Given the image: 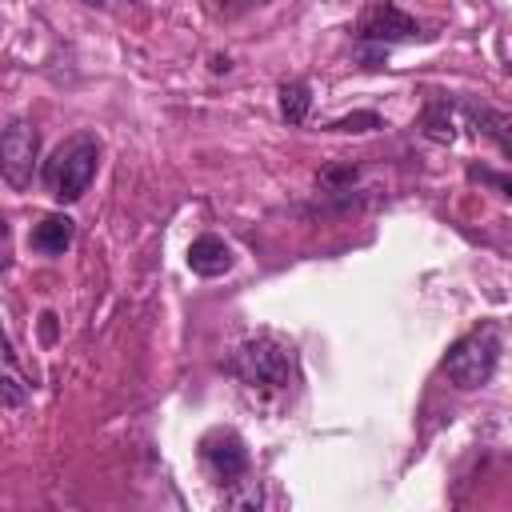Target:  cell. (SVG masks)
<instances>
[{
  "label": "cell",
  "instance_id": "cell-1",
  "mask_svg": "<svg viewBox=\"0 0 512 512\" xmlns=\"http://www.w3.org/2000/svg\"><path fill=\"white\" fill-rule=\"evenodd\" d=\"M496 360H500V324L496 320H484L480 328H472L468 336H460L448 356H444V372L456 388H480L492 380L496 372Z\"/></svg>",
  "mask_w": 512,
  "mask_h": 512
},
{
  "label": "cell",
  "instance_id": "cell-2",
  "mask_svg": "<svg viewBox=\"0 0 512 512\" xmlns=\"http://www.w3.org/2000/svg\"><path fill=\"white\" fill-rule=\"evenodd\" d=\"M96 164H100V144H96V136L80 132L64 148H56L44 180H48V188H52V196L60 204H72V200H80L88 192V184L96 176Z\"/></svg>",
  "mask_w": 512,
  "mask_h": 512
},
{
  "label": "cell",
  "instance_id": "cell-3",
  "mask_svg": "<svg viewBox=\"0 0 512 512\" xmlns=\"http://www.w3.org/2000/svg\"><path fill=\"white\" fill-rule=\"evenodd\" d=\"M232 372L244 380V384H260V388H280L288 384V372H292V356L284 344H276L272 336H256L248 344H240L236 360H232Z\"/></svg>",
  "mask_w": 512,
  "mask_h": 512
},
{
  "label": "cell",
  "instance_id": "cell-4",
  "mask_svg": "<svg viewBox=\"0 0 512 512\" xmlns=\"http://www.w3.org/2000/svg\"><path fill=\"white\" fill-rule=\"evenodd\" d=\"M36 160H40V136H36V128L28 120H12L0 132V176L16 192H24L32 184Z\"/></svg>",
  "mask_w": 512,
  "mask_h": 512
},
{
  "label": "cell",
  "instance_id": "cell-5",
  "mask_svg": "<svg viewBox=\"0 0 512 512\" xmlns=\"http://www.w3.org/2000/svg\"><path fill=\"white\" fill-rule=\"evenodd\" d=\"M200 456L208 464V472L220 480V484H236V476L248 472V448L244 440L232 432V428H216L200 440Z\"/></svg>",
  "mask_w": 512,
  "mask_h": 512
},
{
  "label": "cell",
  "instance_id": "cell-6",
  "mask_svg": "<svg viewBox=\"0 0 512 512\" xmlns=\"http://www.w3.org/2000/svg\"><path fill=\"white\" fill-rule=\"evenodd\" d=\"M420 28L408 12H400L388 0H376L364 8L360 16V40H376V44H396V40H412Z\"/></svg>",
  "mask_w": 512,
  "mask_h": 512
},
{
  "label": "cell",
  "instance_id": "cell-7",
  "mask_svg": "<svg viewBox=\"0 0 512 512\" xmlns=\"http://www.w3.org/2000/svg\"><path fill=\"white\" fill-rule=\"evenodd\" d=\"M188 268H192L196 276H224V272L232 268V248H228L220 236L204 232V236H196V240L188 244Z\"/></svg>",
  "mask_w": 512,
  "mask_h": 512
},
{
  "label": "cell",
  "instance_id": "cell-8",
  "mask_svg": "<svg viewBox=\"0 0 512 512\" xmlns=\"http://www.w3.org/2000/svg\"><path fill=\"white\" fill-rule=\"evenodd\" d=\"M72 236H76V224H72L64 212H52V216H44V220L32 228L28 244H32L36 252H44V256H60V252L72 244Z\"/></svg>",
  "mask_w": 512,
  "mask_h": 512
},
{
  "label": "cell",
  "instance_id": "cell-9",
  "mask_svg": "<svg viewBox=\"0 0 512 512\" xmlns=\"http://www.w3.org/2000/svg\"><path fill=\"white\" fill-rule=\"evenodd\" d=\"M308 108H312V92L304 80H288L280 84V116L288 124H304L308 120Z\"/></svg>",
  "mask_w": 512,
  "mask_h": 512
},
{
  "label": "cell",
  "instance_id": "cell-10",
  "mask_svg": "<svg viewBox=\"0 0 512 512\" xmlns=\"http://www.w3.org/2000/svg\"><path fill=\"white\" fill-rule=\"evenodd\" d=\"M424 132H428L432 140H440V144H452V140H456V120H452L448 100H432V104L424 108Z\"/></svg>",
  "mask_w": 512,
  "mask_h": 512
},
{
  "label": "cell",
  "instance_id": "cell-11",
  "mask_svg": "<svg viewBox=\"0 0 512 512\" xmlns=\"http://www.w3.org/2000/svg\"><path fill=\"white\" fill-rule=\"evenodd\" d=\"M24 400H28V384L20 380V372L12 368V360L0 356V404L16 408V404H24Z\"/></svg>",
  "mask_w": 512,
  "mask_h": 512
},
{
  "label": "cell",
  "instance_id": "cell-12",
  "mask_svg": "<svg viewBox=\"0 0 512 512\" xmlns=\"http://www.w3.org/2000/svg\"><path fill=\"white\" fill-rule=\"evenodd\" d=\"M328 128H332V132H372V128H384V120H380L376 112H348V116L332 120Z\"/></svg>",
  "mask_w": 512,
  "mask_h": 512
},
{
  "label": "cell",
  "instance_id": "cell-13",
  "mask_svg": "<svg viewBox=\"0 0 512 512\" xmlns=\"http://www.w3.org/2000/svg\"><path fill=\"white\" fill-rule=\"evenodd\" d=\"M356 180V168L352 164H344V168H324L320 172V184L324 188H340V184H352Z\"/></svg>",
  "mask_w": 512,
  "mask_h": 512
},
{
  "label": "cell",
  "instance_id": "cell-14",
  "mask_svg": "<svg viewBox=\"0 0 512 512\" xmlns=\"http://www.w3.org/2000/svg\"><path fill=\"white\" fill-rule=\"evenodd\" d=\"M468 176H472V180H484V184H496L500 192H508V180L496 176V172H488V168H468Z\"/></svg>",
  "mask_w": 512,
  "mask_h": 512
},
{
  "label": "cell",
  "instance_id": "cell-15",
  "mask_svg": "<svg viewBox=\"0 0 512 512\" xmlns=\"http://www.w3.org/2000/svg\"><path fill=\"white\" fill-rule=\"evenodd\" d=\"M212 72H228V56H216L212 60Z\"/></svg>",
  "mask_w": 512,
  "mask_h": 512
},
{
  "label": "cell",
  "instance_id": "cell-16",
  "mask_svg": "<svg viewBox=\"0 0 512 512\" xmlns=\"http://www.w3.org/2000/svg\"><path fill=\"white\" fill-rule=\"evenodd\" d=\"M256 4H268V0H240V8H256Z\"/></svg>",
  "mask_w": 512,
  "mask_h": 512
},
{
  "label": "cell",
  "instance_id": "cell-17",
  "mask_svg": "<svg viewBox=\"0 0 512 512\" xmlns=\"http://www.w3.org/2000/svg\"><path fill=\"white\" fill-rule=\"evenodd\" d=\"M4 236H8V224H4V216H0V240H4Z\"/></svg>",
  "mask_w": 512,
  "mask_h": 512
},
{
  "label": "cell",
  "instance_id": "cell-18",
  "mask_svg": "<svg viewBox=\"0 0 512 512\" xmlns=\"http://www.w3.org/2000/svg\"><path fill=\"white\" fill-rule=\"evenodd\" d=\"M88 4H100V0H88Z\"/></svg>",
  "mask_w": 512,
  "mask_h": 512
}]
</instances>
